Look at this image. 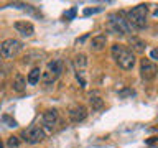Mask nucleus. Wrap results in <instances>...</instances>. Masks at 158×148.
Returning <instances> with one entry per match:
<instances>
[{"instance_id":"1a4fd4ad","label":"nucleus","mask_w":158,"mask_h":148,"mask_svg":"<svg viewBox=\"0 0 158 148\" xmlns=\"http://www.w3.org/2000/svg\"><path fill=\"white\" fill-rule=\"evenodd\" d=\"M15 30L22 35V36H31L35 33V27L31 22H27V20H22V22H15Z\"/></svg>"},{"instance_id":"4be33fe9","label":"nucleus","mask_w":158,"mask_h":148,"mask_svg":"<svg viewBox=\"0 0 158 148\" xmlns=\"http://www.w3.org/2000/svg\"><path fill=\"white\" fill-rule=\"evenodd\" d=\"M74 15H76V8H73L71 12H68V13H66V17H68V18H73Z\"/></svg>"},{"instance_id":"2eb2a0df","label":"nucleus","mask_w":158,"mask_h":148,"mask_svg":"<svg viewBox=\"0 0 158 148\" xmlns=\"http://www.w3.org/2000/svg\"><path fill=\"white\" fill-rule=\"evenodd\" d=\"M40 79H41V69L33 68L31 71L28 72V76H27V82L30 84V86H36V84L40 82Z\"/></svg>"},{"instance_id":"0eeeda50","label":"nucleus","mask_w":158,"mask_h":148,"mask_svg":"<svg viewBox=\"0 0 158 148\" xmlns=\"http://www.w3.org/2000/svg\"><path fill=\"white\" fill-rule=\"evenodd\" d=\"M156 72H158V69H156V64L153 61H150L147 58L140 59V76L143 81H147V82L153 81L156 77Z\"/></svg>"},{"instance_id":"9b49d317","label":"nucleus","mask_w":158,"mask_h":148,"mask_svg":"<svg viewBox=\"0 0 158 148\" xmlns=\"http://www.w3.org/2000/svg\"><path fill=\"white\" fill-rule=\"evenodd\" d=\"M106 46H107V36H106V35H97V36H94L91 39V44H89L91 51H94V53L102 51Z\"/></svg>"},{"instance_id":"ddd939ff","label":"nucleus","mask_w":158,"mask_h":148,"mask_svg":"<svg viewBox=\"0 0 158 148\" xmlns=\"http://www.w3.org/2000/svg\"><path fill=\"white\" fill-rule=\"evenodd\" d=\"M89 105H91L92 110H101L104 107V99L101 97V94L96 91L89 94Z\"/></svg>"},{"instance_id":"39448f33","label":"nucleus","mask_w":158,"mask_h":148,"mask_svg":"<svg viewBox=\"0 0 158 148\" xmlns=\"http://www.w3.org/2000/svg\"><path fill=\"white\" fill-rule=\"evenodd\" d=\"M22 138H23V142L28 143V145H36V143L43 142L44 138H46V133L43 132V128L40 125H31V127H28L27 130L22 132Z\"/></svg>"},{"instance_id":"6e6552de","label":"nucleus","mask_w":158,"mask_h":148,"mask_svg":"<svg viewBox=\"0 0 158 148\" xmlns=\"http://www.w3.org/2000/svg\"><path fill=\"white\" fill-rule=\"evenodd\" d=\"M68 117L73 123H81L87 117V109L82 104H74V105H71L68 109Z\"/></svg>"},{"instance_id":"20e7f679","label":"nucleus","mask_w":158,"mask_h":148,"mask_svg":"<svg viewBox=\"0 0 158 148\" xmlns=\"http://www.w3.org/2000/svg\"><path fill=\"white\" fill-rule=\"evenodd\" d=\"M23 49V43L20 39H15V38H8L0 44V54L7 59H13L15 56H18Z\"/></svg>"},{"instance_id":"f8f14e48","label":"nucleus","mask_w":158,"mask_h":148,"mask_svg":"<svg viewBox=\"0 0 158 148\" xmlns=\"http://www.w3.org/2000/svg\"><path fill=\"white\" fill-rule=\"evenodd\" d=\"M63 68H64V63H63V59H51V61L48 63V72L51 74V76L56 79L61 76V72H63Z\"/></svg>"},{"instance_id":"f257e3e1","label":"nucleus","mask_w":158,"mask_h":148,"mask_svg":"<svg viewBox=\"0 0 158 148\" xmlns=\"http://www.w3.org/2000/svg\"><path fill=\"white\" fill-rule=\"evenodd\" d=\"M110 54H112V59L115 61V64L123 71H132L133 66H135L137 59H135V54L132 53L130 48H127L125 44H112L110 48Z\"/></svg>"},{"instance_id":"9d476101","label":"nucleus","mask_w":158,"mask_h":148,"mask_svg":"<svg viewBox=\"0 0 158 148\" xmlns=\"http://www.w3.org/2000/svg\"><path fill=\"white\" fill-rule=\"evenodd\" d=\"M12 91L17 92V94H23L27 91V79H25L23 74L17 72L12 79Z\"/></svg>"},{"instance_id":"412c9836","label":"nucleus","mask_w":158,"mask_h":148,"mask_svg":"<svg viewBox=\"0 0 158 148\" xmlns=\"http://www.w3.org/2000/svg\"><path fill=\"white\" fill-rule=\"evenodd\" d=\"M150 56H152V59H150V61H153V63H155V61H156V49H153V51L150 53Z\"/></svg>"},{"instance_id":"dca6fc26","label":"nucleus","mask_w":158,"mask_h":148,"mask_svg":"<svg viewBox=\"0 0 158 148\" xmlns=\"http://www.w3.org/2000/svg\"><path fill=\"white\" fill-rule=\"evenodd\" d=\"M44 56V53H41V51H28L27 54L23 56V63L25 64H31V63H35V61H41V58Z\"/></svg>"},{"instance_id":"b1692460","label":"nucleus","mask_w":158,"mask_h":148,"mask_svg":"<svg viewBox=\"0 0 158 148\" xmlns=\"http://www.w3.org/2000/svg\"><path fill=\"white\" fill-rule=\"evenodd\" d=\"M0 148H3V143L2 142H0Z\"/></svg>"},{"instance_id":"6ab92c4d","label":"nucleus","mask_w":158,"mask_h":148,"mask_svg":"<svg viewBox=\"0 0 158 148\" xmlns=\"http://www.w3.org/2000/svg\"><path fill=\"white\" fill-rule=\"evenodd\" d=\"M41 77H43V81H44V84H46V86H51V84L56 81V79H54L48 71H46V72H43V74H41Z\"/></svg>"},{"instance_id":"5701e85b","label":"nucleus","mask_w":158,"mask_h":148,"mask_svg":"<svg viewBox=\"0 0 158 148\" xmlns=\"http://www.w3.org/2000/svg\"><path fill=\"white\" fill-rule=\"evenodd\" d=\"M152 143H155V137H152L150 140H148V145H152Z\"/></svg>"},{"instance_id":"4468645a","label":"nucleus","mask_w":158,"mask_h":148,"mask_svg":"<svg viewBox=\"0 0 158 148\" xmlns=\"http://www.w3.org/2000/svg\"><path fill=\"white\" fill-rule=\"evenodd\" d=\"M73 64H74V69H76L77 72H82L84 69H86V66H87V56L82 54V53L76 54L74 59H73Z\"/></svg>"},{"instance_id":"423d86ee","label":"nucleus","mask_w":158,"mask_h":148,"mask_svg":"<svg viewBox=\"0 0 158 148\" xmlns=\"http://www.w3.org/2000/svg\"><path fill=\"white\" fill-rule=\"evenodd\" d=\"M58 122H59V113L56 109H48V110H44L43 112V115H41V127L43 128V132L44 133H51L54 130V127L58 125Z\"/></svg>"},{"instance_id":"f03ea898","label":"nucleus","mask_w":158,"mask_h":148,"mask_svg":"<svg viewBox=\"0 0 158 148\" xmlns=\"http://www.w3.org/2000/svg\"><path fill=\"white\" fill-rule=\"evenodd\" d=\"M127 22L130 25V28H135V30H142L145 28L147 25V20H148V7L145 3H140L137 7H133L130 12L127 13Z\"/></svg>"},{"instance_id":"a211bd4d","label":"nucleus","mask_w":158,"mask_h":148,"mask_svg":"<svg viewBox=\"0 0 158 148\" xmlns=\"http://www.w3.org/2000/svg\"><path fill=\"white\" fill-rule=\"evenodd\" d=\"M7 145H8L10 148H18V146H20V138H18V137H8Z\"/></svg>"},{"instance_id":"aec40b11","label":"nucleus","mask_w":158,"mask_h":148,"mask_svg":"<svg viewBox=\"0 0 158 148\" xmlns=\"http://www.w3.org/2000/svg\"><path fill=\"white\" fill-rule=\"evenodd\" d=\"M2 120H3V122H7V123H8V127H17V122L12 120V118H10L8 115H3V117H2Z\"/></svg>"},{"instance_id":"f3484780","label":"nucleus","mask_w":158,"mask_h":148,"mask_svg":"<svg viewBox=\"0 0 158 148\" xmlns=\"http://www.w3.org/2000/svg\"><path fill=\"white\" fill-rule=\"evenodd\" d=\"M128 41H130L133 51H137V53H143V51H145L147 44H145V41H143V39L137 38V36H130V39H128ZM133 51H132V53H133Z\"/></svg>"},{"instance_id":"7ed1b4c3","label":"nucleus","mask_w":158,"mask_h":148,"mask_svg":"<svg viewBox=\"0 0 158 148\" xmlns=\"http://www.w3.org/2000/svg\"><path fill=\"white\" fill-rule=\"evenodd\" d=\"M109 28H110V31L114 35H118V36H127V35L132 31L130 25H128V22L122 17V13L109 15Z\"/></svg>"}]
</instances>
